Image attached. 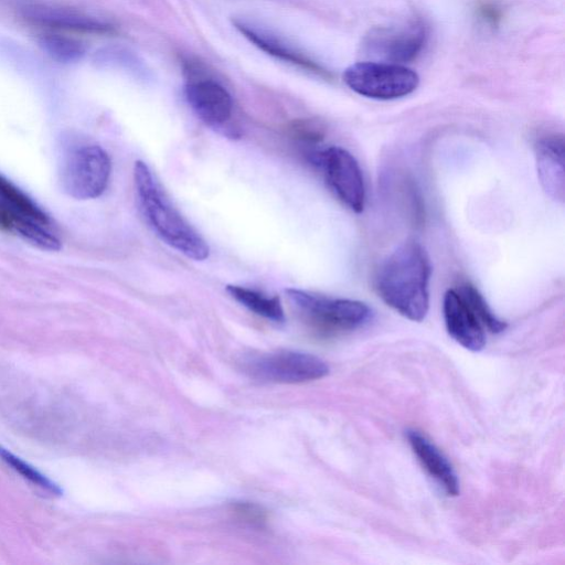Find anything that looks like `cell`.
<instances>
[{
	"instance_id": "obj_1",
	"label": "cell",
	"mask_w": 565,
	"mask_h": 565,
	"mask_svg": "<svg viewBox=\"0 0 565 565\" xmlns=\"http://www.w3.org/2000/svg\"><path fill=\"white\" fill-rule=\"evenodd\" d=\"M431 264L416 241L398 246L381 264L375 276L379 297L403 317L420 322L429 309Z\"/></svg>"
},
{
	"instance_id": "obj_2",
	"label": "cell",
	"mask_w": 565,
	"mask_h": 565,
	"mask_svg": "<svg viewBox=\"0 0 565 565\" xmlns=\"http://www.w3.org/2000/svg\"><path fill=\"white\" fill-rule=\"evenodd\" d=\"M134 180L141 210L153 232L188 258L204 260L210 247L172 204L150 168L136 161Z\"/></svg>"
},
{
	"instance_id": "obj_3",
	"label": "cell",
	"mask_w": 565,
	"mask_h": 565,
	"mask_svg": "<svg viewBox=\"0 0 565 565\" xmlns=\"http://www.w3.org/2000/svg\"><path fill=\"white\" fill-rule=\"evenodd\" d=\"M286 294L305 321L322 332L354 330L373 318L372 309L359 300L329 298L296 288L286 289Z\"/></svg>"
},
{
	"instance_id": "obj_4",
	"label": "cell",
	"mask_w": 565,
	"mask_h": 565,
	"mask_svg": "<svg viewBox=\"0 0 565 565\" xmlns=\"http://www.w3.org/2000/svg\"><path fill=\"white\" fill-rule=\"evenodd\" d=\"M343 81L359 95L390 100L412 94L418 87L419 76L401 64L369 61L345 68Z\"/></svg>"
},
{
	"instance_id": "obj_5",
	"label": "cell",
	"mask_w": 565,
	"mask_h": 565,
	"mask_svg": "<svg viewBox=\"0 0 565 565\" xmlns=\"http://www.w3.org/2000/svg\"><path fill=\"white\" fill-rule=\"evenodd\" d=\"M243 367L259 381L303 383L324 377L329 365L320 358L300 351L279 350L245 358Z\"/></svg>"
},
{
	"instance_id": "obj_6",
	"label": "cell",
	"mask_w": 565,
	"mask_h": 565,
	"mask_svg": "<svg viewBox=\"0 0 565 565\" xmlns=\"http://www.w3.org/2000/svg\"><path fill=\"white\" fill-rule=\"evenodd\" d=\"M428 39V28L419 19L388 26L373 28L364 36L363 52L385 63H407L416 58Z\"/></svg>"
},
{
	"instance_id": "obj_7",
	"label": "cell",
	"mask_w": 565,
	"mask_h": 565,
	"mask_svg": "<svg viewBox=\"0 0 565 565\" xmlns=\"http://www.w3.org/2000/svg\"><path fill=\"white\" fill-rule=\"evenodd\" d=\"M111 163L107 152L96 145L73 151L62 170L64 191L77 199H95L106 190Z\"/></svg>"
},
{
	"instance_id": "obj_8",
	"label": "cell",
	"mask_w": 565,
	"mask_h": 565,
	"mask_svg": "<svg viewBox=\"0 0 565 565\" xmlns=\"http://www.w3.org/2000/svg\"><path fill=\"white\" fill-rule=\"evenodd\" d=\"M327 183L351 211L361 213L365 206V184L356 159L345 149L332 146L315 154Z\"/></svg>"
},
{
	"instance_id": "obj_9",
	"label": "cell",
	"mask_w": 565,
	"mask_h": 565,
	"mask_svg": "<svg viewBox=\"0 0 565 565\" xmlns=\"http://www.w3.org/2000/svg\"><path fill=\"white\" fill-rule=\"evenodd\" d=\"M232 23L244 38L266 54L317 76L327 79L332 77L318 62L270 29L244 18H235Z\"/></svg>"
},
{
	"instance_id": "obj_10",
	"label": "cell",
	"mask_w": 565,
	"mask_h": 565,
	"mask_svg": "<svg viewBox=\"0 0 565 565\" xmlns=\"http://www.w3.org/2000/svg\"><path fill=\"white\" fill-rule=\"evenodd\" d=\"M183 90L189 106L206 125L221 127L231 119L232 96L217 81L201 76L190 77Z\"/></svg>"
},
{
	"instance_id": "obj_11",
	"label": "cell",
	"mask_w": 565,
	"mask_h": 565,
	"mask_svg": "<svg viewBox=\"0 0 565 565\" xmlns=\"http://www.w3.org/2000/svg\"><path fill=\"white\" fill-rule=\"evenodd\" d=\"M443 311L447 332L457 343L472 352L484 348V328L456 289L445 292Z\"/></svg>"
},
{
	"instance_id": "obj_12",
	"label": "cell",
	"mask_w": 565,
	"mask_h": 565,
	"mask_svg": "<svg viewBox=\"0 0 565 565\" xmlns=\"http://www.w3.org/2000/svg\"><path fill=\"white\" fill-rule=\"evenodd\" d=\"M22 13L28 21L50 28L97 34L114 31L109 23L72 8L34 3L24 7Z\"/></svg>"
},
{
	"instance_id": "obj_13",
	"label": "cell",
	"mask_w": 565,
	"mask_h": 565,
	"mask_svg": "<svg viewBox=\"0 0 565 565\" xmlns=\"http://www.w3.org/2000/svg\"><path fill=\"white\" fill-rule=\"evenodd\" d=\"M536 169L540 182L546 194L563 202L565 196L564 139L550 135L535 145Z\"/></svg>"
},
{
	"instance_id": "obj_14",
	"label": "cell",
	"mask_w": 565,
	"mask_h": 565,
	"mask_svg": "<svg viewBox=\"0 0 565 565\" xmlns=\"http://www.w3.org/2000/svg\"><path fill=\"white\" fill-rule=\"evenodd\" d=\"M405 436L423 468L443 488L445 493L450 497L458 495L460 492L459 480L445 455L418 430L407 429Z\"/></svg>"
},
{
	"instance_id": "obj_15",
	"label": "cell",
	"mask_w": 565,
	"mask_h": 565,
	"mask_svg": "<svg viewBox=\"0 0 565 565\" xmlns=\"http://www.w3.org/2000/svg\"><path fill=\"white\" fill-rule=\"evenodd\" d=\"M42 225L0 200V231L18 234L41 249L58 250L60 241Z\"/></svg>"
},
{
	"instance_id": "obj_16",
	"label": "cell",
	"mask_w": 565,
	"mask_h": 565,
	"mask_svg": "<svg viewBox=\"0 0 565 565\" xmlns=\"http://www.w3.org/2000/svg\"><path fill=\"white\" fill-rule=\"evenodd\" d=\"M226 290L236 301L256 315L275 322L285 320L284 309L277 296L269 297L257 290L237 285H227Z\"/></svg>"
},
{
	"instance_id": "obj_17",
	"label": "cell",
	"mask_w": 565,
	"mask_h": 565,
	"mask_svg": "<svg viewBox=\"0 0 565 565\" xmlns=\"http://www.w3.org/2000/svg\"><path fill=\"white\" fill-rule=\"evenodd\" d=\"M39 45L53 60L60 63H75L83 58L86 45L74 38L45 33L38 38Z\"/></svg>"
},
{
	"instance_id": "obj_18",
	"label": "cell",
	"mask_w": 565,
	"mask_h": 565,
	"mask_svg": "<svg viewBox=\"0 0 565 565\" xmlns=\"http://www.w3.org/2000/svg\"><path fill=\"white\" fill-rule=\"evenodd\" d=\"M458 292L484 329H488L492 333H500L505 330L507 322L499 319L493 313L483 296L473 285L463 282Z\"/></svg>"
},
{
	"instance_id": "obj_19",
	"label": "cell",
	"mask_w": 565,
	"mask_h": 565,
	"mask_svg": "<svg viewBox=\"0 0 565 565\" xmlns=\"http://www.w3.org/2000/svg\"><path fill=\"white\" fill-rule=\"evenodd\" d=\"M0 200L18 212L46 225L50 218L25 193L0 174Z\"/></svg>"
},
{
	"instance_id": "obj_20",
	"label": "cell",
	"mask_w": 565,
	"mask_h": 565,
	"mask_svg": "<svg viewBox=\"0 0 565 565\" xmlns=\"http://www.w3.org/2000/svg\"><path fill=\"white\" fill-rule=\"evenodd\" d=\"M0 458L6 465L11 467V469L34 487H38L51 495L62 494V490L56 483L2 446H0Z\"/></svg>"
},
{
	"instance_id": "obj_21",
	"label": "cell",
	"mask_w": 565,
	"mask_h": 565,
	"mask_svg": "<svg viewBox=\"0 0 565 565\" xmlns=\"http://www.w3.org/2000/svg\"><path fill=\"white\" fill-rule=\"evenodd\" d=\"M290 132L301 141L318 142L323 139L324 127L316 119H297L291 122Z\"/></svg>"
},
{
	"instance_id": "obj_22",
	"label": "cell",
	"mask_w": 565,
	"mask_h": 565,
	"mask_svg": "<svg viewBox=\"0 0 565 565\" xmlns=\"http://www.w3.org/2000/svg\"><path fill=\"white\" fill-rule=\"evenodd\" d=\"M232 511L241 521L255 526H263L268 521L267 511L253 502H235L232 504Z\"/></svg>"
},
{
	"instance_id": "obj_23",
	"label": "cell",
	"mask_w": 565,
	"mask_h": 565,
	"mask_svg": "<svg viewBox=\"0 0 565 565\" xmlns=\"http://www.w3.org/2000/svg\"><path fill=\"white\" fill-rule=\"evenodd\" d=\"M478 18L491 28H497L503 18L501 8L491 0H479L476 6Z\"/></svg>"
}]
</instances>
